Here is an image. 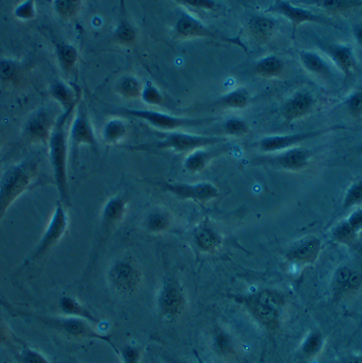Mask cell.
Here are the masks:
<instances>
[{"label":"cell","mask_w":362,"mask_h":363,"mask_svg":"<svg viewBox=\"0 0 362 363\" xmlns=\"http://www.w3.org/2000/svg\"><path fill=\"white\" fill-rule=\"evenodd\" d=\"M0 306H3L12 316L35 321V323L45 325L51 330L65 335V337L75 340H92V341L104 342L114 350L115 354H119V350L113 343L112 337L110 335L99 333L93 323H89L84 319L64 316V315L55 316V315L25 311L23 308L12 306L3 298H0Z\"/></svg>","instance_id":"obj_1"},{"label":"cell","mask_w":362,"mask_h":363,"mask_svg":"<svg viewBox=\"0 0 362 363\" xmlns=\"http://www.w3.org/2000/svg\"><path fill=\"white\" fill-rule=\"evenodd\" d=\"M232 301L246 310L261 328L269 333H278L283 323L286 299L275 289L263 288L252 293L230 296Z\"/></svg>","instance_id":"obj_2"},{"label":"cell","mask_w":362,"mask_h":363,"mask_svg":"<svg viewBox=\"0 0 362 363\" xmlns=\"http://www.w3.org/2000/svg\"><path fill=\"white\" fill-rule=\"evenodd\" d=\"M75 110L77 108H70L68 111L62 112V114H60L48 143L54 184L60 196V201L66 206H70L68 177V122L72 114H75Z\"/></svg>","instance_id":"obj_3"},{"label":"cell","mask_w":362,"mask_h":363,"mask_svg":"<svg viewBox=\"0 0 362 363\" xmlns=\"http://www.w3.org/2000/svg\"><path fill=\"white\" fill-rule=\"evenodd\" d=\"M40 173L39 160L26 157L0 175V225L16 200L31 189Z\"/></svg>","instance_id":"obj_4"},{"label":"cell","mask_w":362,"mask_h":363,"mask_svg":"<svg viewBox=\"0 0 362 363\" xmlns=\"http://www.w3.org/2000/svg\"><path fill=\"white\" fill-rule=\"evenodd\" d=\"M158 141L153 143L141 144L131 150L138 151H173L177 153H192L196 150L204 147H215L227 141L223 135H200L192 133L170 131V133H159Z\"/></svg>","instance_id":"obj_5"},{"label":"cell","mask_w":362,"mask_h":363,"mask_svg":"<svg viewBox=\"0 0 362 363\" xmlns=\"http://www.w3.org/2000/svg\"><path fill=\"white\" fill-rule=\"evenodd\" d=\"M68 226L69 216L67 206L57 200L47 228L43 231L37 245L33 247V252L25 258L18 270H25L28 267L37 264L38 262L45 259L55 248V246H57L58 243L62 241L68 230Z\"/></svg>","instance_id":"obj_6"},{"label":"cell","mask_w":362,"mask_h":363,"mask_svg":"<svg viewBox=\"0 0 362 363\" xmlns=\"http://www.w3.org/2000/svg\"><path fill=\"white\" fill-rule=\"evenodd\" d=\"M112 113L119 114L125 118L146 121L155 128L167 131V133L177 130V129L188 128V127L202 126L217 121L216 118H184V116H170L168 113H163L154 110H142V108H116L112 110Z\"/></svg>","instance_id":"obj_7"},{"label":"cell","mask_w":362,"mask_h":363,"mask_svg":"<svg viewBox=\"0 0 362 363\" xmlns=\"http://www.w3.org/2000/svg\"><path fill=\"white\" fill-rule=\"evenodd\" d=\"M187 298L183 285L173 277H166L156 293V308L164 320L179 318L186 308Z\"/></svg>","instance_id":"obj_8"},{"label":"cell","mask_w":362,"mask_h":363,"mask_svg":"<svg viewBox=\"0 0 362 363\" xmlns=\"http://www.w3.org/2000/svg\"><path fill=\"white\" fill-rule=\"evenodd\" d=\"M173 35L177 39L204 38L211 40L221 41L224 43L236 45L244 51L248 52V48L238 37H229L219 31L213 30L210 27L201 22L198 18L190 13L180 16L173 27Z\"/></svg>","instance_id":"obj_9"},{"label":"cell","mask_w":362,"mask_h":363,"mask_svg":"<svg viewBox=\"0 0 362 363\" xmlns=\"http://www.w3.org/2000/svg\"><path fill=\"white\" fill-rule=\"evenodd\" d=\"M139 266L133 258L123 257L114 260L106 273L109 285L121 295L135 293L141 283Z\"/></svg>","instance_id":"obj_10"},{"label":"cell","mask_w":362,"mask_h":363,"mask_svg":"<svg viewBox=\"0 0 362 363\" xmlns=\"http://www.w3.org/2000/svg\"><path fill=\"white\" fill-rule=\"evenodd\" d=\"M58 116L48 106L35 108L23 124V139L31 144L48 145Z\"/></svg>","instance_id":"obj_11"},{"label":"cell","mask_w":362,"mask_h":363,"mask_svg":"<svg viewBox=\"0 0 362 363\" xmlns=\"http://www.w3.org/2000/svg\"><path fill=\"white\" fill-rule=\"evenodd\" d=\"M347 127L343 125H334L328 128L317 130L305 131V133H292V135H274L261 138L258 141V147L263 153H276L294 149L298 144L309 140L315 139L320 135L331 133V131L344 130Z\"/></svg>","instance_id":"obj_12"},{"label":"cell","mask_w":362,"mask_h":363,"mask_svg":"<svg viewBox=\"0 0 362 363\" xmlns=\"http://www.w3.org/2000/svg\"><path fill=\"white\" fill-rule=\"evenodd\" d=\"M163 191L175 196L181 200H190L197 203L204 204L207 202L216 199L219 196V191L214 184L210 182H200V183H185V182H160L157 183Z\"/></svg>","instance_id":"obj_13"},{"label":"cell","mask_w":362,"mask_h":363,"mask_svg":"<svg viewBox=\"0 0 362 363\" xmlns=\"http://www.w3.org/2000/svg\"><path fill=\"white\" fill-rule=\"evenodd\" d=\"M268 13L278 14L290 21L292 27V37L296 35L297 28L305 23H315V24L326 25V26L339 28L336 23L329 18L319 14L314 13L305 8L297 7L288 1H274L267 9Z\"/></svg>","instance_id":"obj_14"},{"label":"cell","mask_w":362,"mask_h":363,"mask_svg":"<svg viewBox=\"0 0 362 363\" xmlns=\"http://www.w3.org/2000/svg\"><path fill=\"white\" fill-rule=\"evenodd\" d=\"M69 144L73 150L79 149L81 145H87L93 149L98 147L93 125L83 104H79L75 110V116L69 128Z\"/></svg>","instance_id":"obj_15"},{"label":"cell","mask_w":362,"mask_h":363,"mask_svg":"<svg viewBox=\"0 0 362 363\" xmlns=\"http://www.w3.org/2000/svg\"><path fill=\"white\" fill-rule=\"evenodd\" d=\"M127 210V199L123 195H115L106 200L100 215L102 242L109 237L124 220Z\"/></svg>","instance_id":"obj_16"},{"label":"cell","mask_w":362,"mask_h":363,"mask_svg":"<svg viewBox=\"0 0 362 363\" xmlns=\"http://www.w3.org/2000/svg\"><path fill=\"white\" fill-rule=\"evenodd\" d=\"M317 100L309 91H300L288 98L280 106V116L284 122L290 124L314 111Z\"/></svg>","instance_id":"obj_17"},{"label":"cell","mask_w":362,"mask_h":363,"mask_svg":"<svg viewBox=\"0 0 362 363\" xmlns=\"http://www.w3.org/2000/svg\"><path fill=\"white\" fill-rule=\"evenodd\" d=\"M362 287V273L349 266L336 269L332 277V291L336 299L357 293Z\"/></svg>","instance_id":"obj_18"},{"label":"cell","mask_w":362,"mask_h":363,"mask_svg":"<svg viewBox=\"0 0 362 363\" xmlns=\"http://www.w3.org/2000/svg\"><path fill=\"white\" fill-rule=\"evenodd\" d=\"M322 250V241L316 237H307L296 242L286 252L285 258L292 264H312L319 257Z\"/></svg>","instance_id":"obj_19"},{"label":"cell","mask_w":362,"mask_h":363,"mask_svg":"<svg viewBox=\"0 0 362 363\" xmlns=\"http://www.w3.org/2000/svg\"><path fill=\"white\" fill-rule=\"evenodd\" d=\"M313 152L303 147H294L282 152L267 160V162L276 168L287 171H301L309 166Z\"/></svg>","instance_id":"obj_20"},{"label":"cell","mask_w":362,"mask_h":363,"mask_svg":"<svg viewBox=\"0 0 362 363\" xmlns=\"http://www.w3.org/2000/svg\"><path fill=\"white\" fill-rule=\"evenodd\" d=\"M320 48L329 56L334 65L342 71L345 77L351 76L357 68L353 50L349 45H336V43H319Z\"/></svg>","instance_id":"obj_21"},{"label":"cell","mask_w":362,"mask_h":363,"mask_svg":"<svg viewBox=\"0 0 362 363\" xmlns=\"http://www.w3.org/2000/svg\"><path fill=\"white\" fill-rule=\"evenodd\" d=\"M192 240L196 247L200 252H207V254L219 250L223 244L221 233L209 220H204L196 227L192 233Z\"/></svg>","instance_id":"obj_22"},{"label":"cell","mask_w":362,"mask_h":363,"mask_svg":"<svg viewBox=\"0 0 362 363\" xmlns=\"http://www.w3.org/2000/svg\"><path fill=\"white\" fill-rule=\"evenodd\" d=\"M211 348L215 356L223 360H232L238 354V348L234 335L223 327H216L211 335Z\"/></svg>","instance_id":"obj_23"},{"label":"cell","mask_w":362,"mask_h":363,"mask_svg":"<svg viewBox=\"0 0 362 363\" xmlns=\"http://www.w3.org/2000/svg\"><path fill=\"white\" fill-rule=\"evenodd\" d=\"M139 31L137 27L129 20L128 14L125 8V3H121L119 22L113 31L112 39L116 45L121 47L131 48L137 43Z\"/></svg>","instance_id":"obj_24"},{"label":"cell","mask_w":362,"mask_h":363,"mask_svg":"<svg viewBox=\"0 0 362 363\" xmlns=\"http://www.w3.org/2000/svg\"><path fill=\"white\" fill-rule=\"evenodd\" d=\"M26 74V64L22 60L16 58L0 60V82L6 86H20Z\"/></svg>","instance_id":"obj_25"},{"label":"cell","mask_w":362,"mask_h":363,"mask_svg":"<svg viewBox=\"0 0 362 363\" xmlns=\"http://www.w3.org/2000/svg\"><path fill=\"white\" fill-rule=\"evenodd\" d=\"M49 94L52 99L55 100L62 112L68 111L70 108H77L79 104V95L77 89L60 79L52 81L49 86Z\"/></svg>","instance_id":"obj_26"},{"label":"cell","mask_w":362,"mask_h":363,"mask_svg":"<svg viewBox=\"0 0 362 363\" xmlns=\"http://www.w3.org/2000/svg\"><path fill=\"white\" fill-rule=\"evenodd\" d=\"M53 48L58 66L67 77L70 76L77 68L79 51L72 43L60 39L53 41Z\"/></svg>","instance_id":"obj_27"},{"label":"cell","mask_w":362,"mask_h":363,"mask_svg":"<svg viewBox=\"0 0 362 363\" xmlns=\"http://www.w3.org/2000/svg\"><path fill=\"white\" fill-rule=\"evenodd\" d=\"M216 147V145H215ZM227 151V147H219L213 149V147H204V149L196 150L188 154L187 157L184 160V167L190 173H198L204 170L210 162L217 156Z\"/></svg>","instance_id":"obj_28"},{"label":"cell","mask_w":362,"mask_h":363,"mask_svg":"<svg viewBox=\"0 0 362 363\" xmlns=\"http://www.w3.org/2000/svg\"><path fill=\"white\" fill-rule=\"evenodd\" d=\"M58 310L60 314L64 316L75 317V318L84 319L94 325L99 323V319L94 315V313L89 308L84 306L82 302L75 299L72 296L65 295L58 300Z\"/></svg>","instance_id":"obj_29"},{"label":"cell","mask_w":362,"mask_h":363,"mask_svg":"<svg viewBox=\"0 0 362 363\" xmlns=\"http://www.w3.org/2000/svg\"><path fill=\"white\" fill-rule=\"evenodd\" d=\"M278 23L271 16H252L248 21V29L250 35L255 40L259 43H267L273 37Z\"/></svg>","instance_id":"obj_30"},{"label":"cell","mask_w":362,"mask_h":363,"mask_svg":"<svg viewBox=\"0 0 362 363\" xmlns=\"http://www.w3.org/2000/svg\"><path fill=\"white\" fill-rule=\"evenodd\" d=\"M298 56L303 68L309 74L325 79L331 77L329 64L319 54L312 51H299Z\"/></svg>","instance_id":"obj_31"},{"label":"cell","mask_w":362,"mask_h":363,"mask_svg":"<svg viewBox=\"0 0 362 363\" xmlns=\"http://www.w3.org/2000/svg\"><path fill=\"white\" fill-rule=\"evenodd\" d=\"M285 70V62L278 55H268L257 60L253 71L257 77L263 79L278 78Z\"/></svg>","instance_id":"obj_32"},{"label":"cell","mask_w":362,"mask_h":363,"mask_svg":"<svg viewBox=\"0 0 362 363\" xmlns=\"http://www.w3.org/2000/svg\"><path fill=\"white\" fill-rule=\"evenodd\" d=\"M252 96L246 87L240 86L232 89L229 93L221 96L215 101L219 108H230V110H243L250 106Z\"/></svg>","instance_id":"obj_33"},{"label":"cell","mask_w":362,"mask_h":363,"mask_svg":"<svg viewBox=\"0 0 362 363\" xmlns=\"http://www.w3.org/2000/svg\"><path fill=\"white\" fill-rule=\"evenodd\" d=\"M173 217L164 208H154L148 212L146 218V230L155 235L166 233L172 226Z\"/></svg>","instance_id":"obj_34"},{"label":"cell","mask_w":362,"mask_h":363,"mask_svg":"<svg viewBox=\"0 0 362 363\" xmlns=\"http://www.w3.org/2000/svg\"><path fill=\"white\" fill-rule=\"evenodd\" d=\"M128 133L126 123L121 118H112L104 124L102 128V138L108 144H117L125 139Z\"/></svg>","instance_id":"obj_35"},{"label":"cell","mask_w":362,"mask_h":363,"mask_svg":"<svg viewBox=\"0 0 362 363\" xmlns=\"http://www.w3.org/2000/svg\"><path fill=\"white\" fill-rule=\"evenodd\" d=\"M142 89L143 85L133 76H124L115 85L117 94L127 100H135L141 97Z\"/></svg>","instance_id":"obj_36"},{"label":"cell","mask_w":362,"mask_h":363,"mask_svg":"<svg viewBox=\"0 0 362 363\" xmlns=\"http://www.w3.org/2000/svg\"><path fill=\"white\" fill-rule=\"evenodd\" d=\"M325 346V337L317 330L311 331L303 340L300 352L305 359L316 358Z\"/></svg>","instance_id":"obj_37"},{"label":"cell","mask_w":362,"mask_h":363,"mask_svg":"<svg viewBox=\"0 0 362 363\" xmlns=\"http://www.w3.org/2000/svg\"><path fill=\"white\" fill-rule=\"evenodd\" d=\"M54 12L62 20L71 21L77 18L82 9V1L79 0H54L52 1Z\"/></svg>","instance_id":"obj_38"},{"label":"cell","mask_w":362,"mask_h":363,"mask_svg":"<svg viewBox=\"0 0 362 363\" xmlns=\"http://www.w3.org/2000/svg\"><path fill=\"white\" fill-rule=\"evenodd\" d=\"M358 235H359L351 228L346 220H342L332 229L331 239L343 245L355 246L358 243Z\"/></svg>","instance_id":"obj_39"},{"label":"cell","mask_w":362,"mask_h":363,"mask_svg":"<svg viewBox=\"0 0 362 363\" xmlns=\"http://www.w3.org/2000/svg\"><path fill=\"white\" fill-rule=\"evenodd\" d=\"M16 359L18 363H51L40 350L24 344L16 352Z\"/></svg>","instance_id":"obj_40"},{"label":"cell","mask_w":362,"mask_h":363,"mask_svg":"<svg viewBox=\"0 0 362 363\" xmlns=\"http://www.w3.org/2000/svg\"><path fill=\"white\" fill-rule=\"evenodd\" d=\"M140 98L144 104H148V106H160L165 102V97L162 91L150 81L143 85Z\"/></svg>","instance_id":"obj_41"},{"label":"cell","mask_w":362,"mask_h":363,"mask_svg":"<svg viewBox=\"0 0 362 363\" xmlns=\"http://www.w3.org/2000/svg\"><path fill=\"white\" fill-rule=\"evenodd\" d=\"M224 131L231 137H242L251 131L250 125L243 118H229L224 122Z\"/></svg>","instance_id":"obj_42"},{"label":"cell","mask_w":362,"mask_h":363,"mask_svg":"<svg viewBox=\"0 0 362 363\" xmlns=\"http://www.w3.org/2000/svg\"><path fill=\"white\" fill-rule=\"evenodd\" d=\"M362 204V179L355 182L347 189L343 200V210L346 211L353 208V206H359Z\"/></svg>","instance_id":"obj_43"},{"label":"cell","mask_w":362,"mask_h":363,"mask_svg":"<svg viewBox=\"0 0 362 363\" xmlns=\"http://www.w3.org/2000/svg\"><path fill=\"white\" fill-rule=\"evenodd\" d=\"M14 18L23 22H29L35 20L37 16V8H35V0H26L18 4L13 10Z\"/></svg>","instance_id":"obj_44"},{"label":"cell","mask_w":362,"mask_h":363,"mask_svg":"<svg viewBox=\"0 0 362 363\" xmlns=\"http://www.w3.org/2000/svg\"><path fill=\"white\" fill-rule=\"evenodd\" d=\"M315 5L323 9L334 12H345L353 8L362 6V1H339V0H325V1H315Z\"/></svg>","instance_id":"obj_45"},{"label":"cell","mask_w":362,"mask_h":363,"mask_svg":"<svg viewBox=\"0 0 362 363\" xmlns=\"http://www.w3.org/2000/svg\"><path fill=\"white\" fill-rule=\"evenodd\" d=\"M142 354H143V348L141 346L126 344L123 346L122 350H119L117 356L119 357L122 363H140Z\"/></svg>","instance_id":"obj_46"},{"label":"cell","mask_w":362,"mask_h":363,"mask_svg":"<svg viewBox=\"0 0 362 363\" xmlns=\"http://www.w3.org/2000/svg\"><path fill=\"white\" fill-rule=\"evenodd\" d=\"M344 106L353 118L362 116V91H357L349 95L344 101Z\"/></svg>","instance_id":"obj_47"},{"label":"cell","mask_w":362,"mask_h":363,"mask_svg":"<svg viewBox=\"0 0 362 363\" xmlns=\"http://www.w3.org/2000/svg\"><path fill=\"white\" fill-rule=\"evenodd\" d=\"M16 343V335L8 323L0 318V347H10Z\"/></svg>","instance_id":"obj_48"},{"label":"cell","mask_w":362,"mask_h":363,"mask_svg":"<svg viewBox=\"0 0 362 363\" xmlns=\"http://www.w3.org/2000/svg\"><path fill=\"white\" fill-rule=\"evenodd\" d=\"M179 3L186 6V7L204 10V11H213L217 7L216 3L209 1V0H182Z\"/></svg>","instance_id":"obj_49"},{"label":"cell","mask_w":362,"mask_h":363,"mask_svg":"<svg viewBox=\"0 0 362 363\" xmlns=\"http://www.w3.org/2000/svg\"><path fill=\"white\" fill-rule=\"evenodd\" d=\"M345 220L351 228L359 235L360 231H362V208L353 211Z\"/></svg>","instance_id":"obj_50"},{"label":"cell","mask_w":362,"mask_h":363,"mask_svg":"<svg viewBox=\"0 0 362 363\" xmlns=\"http://www.w3.org/2000/svg\"><path fill=\"white\" fill-rule=\"evenodd\" d=\"M353 35L357 43L362 45V25H358L353 28Z\"/></svg>","instance_id":"obj_51"},{"label":"cell","mask_w":362,"mask_h":363,"mask_svg":"<svg viewBox=\"0 0 362 363\" xmlns=\"http://www.w3.org/2000/svg\"><path fill=\"white\" fill-rule=\"evenodd\" d=\"M343 363H362V358L353 357V358L346 359Z\"/></svg>","instance_id":"obj_52"},{"label":"cell","mask_w":362,"mask_h":363,"mask_svg":"<svg viewBox=\"0 0 362 363\" xmlns=\"http://www.w3.org/2000/svg\"><path fill=\"white\" fill-rule=\"evenodd\" d=\"M58 363H79V361L77 360H66L62 361V362H58Z\"/></svg>","instance_id":"obj_53"},{"label":"cell","mask_w":362,"mask_h":363,"mask_svg":"<svg viewBox=\"0 0 362 363\" xmlns=\"http://www.w3.org/2000/svg\"><path fill=\"white\" fill-rule=\"evenodd\" d=\"M357 151L362 154V145H360V147H357Z\"/></svg>","instance_id":"obj_54"},{"label":"cell","mask_w":362,"mask_h":363,"mask_svg":"<svg viewBox=\"0 0 362 363\" xmlns=\"http://www.w3.org/2000/svg\"><path fill=\"white\" fill-rule=\"evenodd\" d=\"M1 147H3V139H1V135H0V150H1Z\"/></svg>","instance_id":"obj_55"},{"label":"cell","mask_w":362,"mask_h":363,"mask_svg":"<svg viewBox=\"0 0 362 363\" xmlns=\"http://www.w3.org/2000/svg\"><path fill=\"white\" fill-rule=\"evenodd\" d=\"M172 363H186V362H181V361H172Z\"/></svg>","instance_id":"obj_56"}]
</instances>
